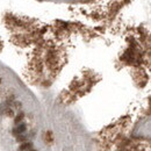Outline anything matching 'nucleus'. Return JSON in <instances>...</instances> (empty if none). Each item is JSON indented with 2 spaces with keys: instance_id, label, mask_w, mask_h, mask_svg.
Instances as JSON below:
<instances>
[{
  "instance_id": "4",
  "label": "nucleus",
  "mask_w": 151,
  "mask_h": 151,
  "mask_svg": "<svg viewBox=\"0 0 151 151\" xmlns=\"http://www.w3.org/2000/svg\"><path fill=\"white\" fill-rule=\"evenodd\" d=\"M31 151H35V150H31Z\"/></svg>"
},
{
  "instance_id": "2",
  "label": "nucleus",
  "mask_w": 151,
  "mask_h": 151,
  "mask_svg": "<svg viewBox=\"0 0 151 151\" xmlns=\"http://www.w3.org/2000/svg\"><path fill=\"white\" fill-rule=\"evenodd\" d=\"M24 130H26V126H24V124H20V126L14 130V133L15 134H21V133H24Z\"/></svg>"
},
{
  "instance_id": "1",
  "label": "nucleus",
  "mask_w": 151,
  "mask_h": 151,
  "mask_svg": "<svg viewBox=\"0 0 151 151\" xmlns=\"http://www.w3.org/2000/svg\"><path fill=\"white\" fill-rule=\"evenodd\" d=\"M33 146V144L31 143H23V144H21L20 145V151H26V150H28V149H30Z\"/></svg>"
},
{
  "instance_id": "3",
  "label": "nucleus",
  "mask_w": 151,
  "mask_h": 151,
  "mask_svg": "<svg viewBox=\"0 0 151 151\" xmlns=\"http://www.w3.org/2000/svg\"><path fill=\"white\" fill-rule=\"evenodd\" d=\"M22 119H23V114H19L18 116H16V118H15V123H19V122H20V121L22 120Z\"/></svg>"
}]
</instances>
